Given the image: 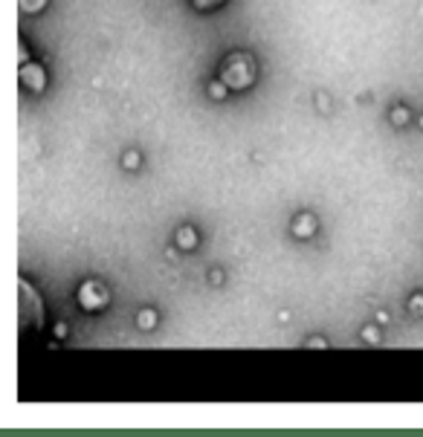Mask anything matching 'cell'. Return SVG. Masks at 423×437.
Returning a JSON list of instances; mask_svg holds the SVG:
<instances>
[{
    "instance_id": "obj_1",
    "label": "cell",
    "mask_w": 423,
    "mask_h": 437,
    "mask_svg": "<svg viewBox=\"0 0 423 437\" xmlns=\"http://www.w3.org/2000/svg\"><path fill=\"white\" fill-rule=\"evenodd\" d=\"M221 78H223L226 84H232V87L249 84V81H252V61H249L246 55H232V58L223 64Z\"/></svg>"
},
{
    "instance_id": "obj_2",
    "label": "cell",
    "mask_w": 423,
    "mask_h": 437,
    "mask_svg": "<svg viewBox=\"0 0 423 437\" xmlns=\"http://www.w3.org/2000/svg\"><path fill=\"white\" fill-rule=\"evenodd\" d=\"M78 298H81V304H84L87 310H99V307L108 301V295L102 292V287H99V284H84V287H81V292H78Z\"/></svg>"
},
{
    "instance_id": "obj_3",
    "label": "cell",
    "mask_w": 423,
    "mask_h": 437,
    "mask_svg": "<svg viewBox=\"0 0 423 437\" xmlns=\"http://www.w3.org/2000/svg\"><path fill=\"white\" fill-rule=\"evenodd\" d=\"M194 3H197L200 9H212V6H218L221 0H194Z\"/></svg>"
}]
</instances>
